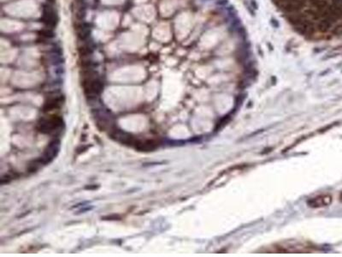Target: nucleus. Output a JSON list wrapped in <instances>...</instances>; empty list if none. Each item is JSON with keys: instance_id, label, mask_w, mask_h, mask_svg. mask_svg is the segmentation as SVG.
Masks as SVG:
<instances>
[{"instance_id": "obj_1", "label": "nucleus", "mask_w": 342, "mask_h": 257, "mask_svg": "<svg viewBox=\"0 0 342 257\" xmlns=\"http://www.w3.org/2000/svg\"><path fill=\"white\" fill-rule=\"evenodd\" d=\"M59 150H60V141L57 139L51 141V142L48 144V146L46 147L42 157L34 160V162L30 164V165L34 170H38L40 165H46V164H49L50 162L52 161L58 154Z\"/></svg>"}, {"instance_id": "obj_2", "label": "nucleus", "mask_w": 342, "mask_h": 257, "mask_svg": "<svg viewBox=\"0 0 342 257\" xmlns=\"http://www.w3.org/2000/svg\"><path fill=\"white\" fill-rule=\"evenodd\" d=\"M64 125L63 119L59 117H51L49 118H43L39 122L38 130L44 134H51L62 128Z\"/></svg>"}, {"instance_id": "obj_3", "label": "nucleus", "mask_w": 342, "mask_h": 257, "mask_svg": "<svg viewBox=\"0 0 342 257\" xmlns=\"http://www.w3.org/2000/svg\"><path fill=\"white\" fill-rule=\"evenodd\" d=\"M111 136L117 142L122 143V144H125V145H132V144H135L136 143V141L134 139V137L131 134L127 133V132H125L123 130H113L112 133L111 134Z\"/></svg>"}, {"instance_id": "obj_4", "label": "nucleus", "mask_w": 342, "mask_h": 257, "mask_svg": "<svg viewBox=\"0 0 342 257\" xmlns=\"http://www.w3.org/2000/svg\"><path fill=\"white\" fill-rule=\"evenodd\" d=\"M57 15L55 14L54 10L50 6H44L43 10V22L47 26L56 25L57 23Z\"/></svg>"}, {"instance_id": "obj_5", "label": "nucleus", "mask_w": 342, "mask_h": 257, "mask_svg": "<svg viewBox=\"0 0 342 257\" xmlns=\"http://www.w3.org/2000/svg\"><path fill=\"white\" fill-rule=\"evenodd\" d=\"M158 147V143L153 140H146L142 142H136L135 148L141 152H150L155 150Z\"/></svg>"}, {"instance_id": "obj_6", "label": "nucleus", "mask_w": 342, "mask_h": 257, "mask_svg": "<svg viewBox=\"0 0 342 257\" xmlns=\"http://www.w3.org/2000/svg\"><path fill=\"white\" fill-rule=\"evenodd\" d=\"M62 98L61 97H56V98H51L48 100L44 105V111H52L54 109H57V108L60 107V105H62Z\"/></svg>"}, {"instance_id": "obj_7", "label": "nucleus", "mask_w": 342, "mask_h": 257, "mask_svg": "<svg viewBox=\"0 0 342 257\" xmlns=\"http://www.w3.org/2000/svg\"><path fill=\"white\" fill-rule=\"evenodd\" d=\"M330 202H331V196L323 195L313 199L310 201V204L312 205V206H323L329 204Z\"/></svg>"}, {"instance_id": "obj_8", "label": "nucleus", "mask_w": 342, "mask_h": 257, "mask_svg": "<svg viewBox=\"0 0 342 257\" xmlns=\"http://www.w3.org/2000/svg\"><path fill=\"white\" fill-rule=\"evenodd\" d=\"M333 23H334V22H333L331 20L329 19V18H326V17H324V18H323V19L319 22V24H318V29L320 30L321 32H323V33L327 32V31H329V30L330 29V28L332 27Z\"/></svg>"}, {"instance_id": "obj_9", "label": "nucleus", "mask_w": 342, "mask_h": 257, "mask_svg": "<svg viewBox=\"0 0 342 257\" xmlns=\"http://www.w3.org/2000/svg\"><path fill=\"white\" fill-rule=\"evenodd\" d=\"M41 35L45 36V37H48V38H51V37H53L54 36L53 33L51 32V30H44V31L41 32Z\"/></svg>"}, {"instance_id": "obj_10", "label": "nucleus", "mask_w": 342, "mask_h": 257, "mask_svg": "<svg viewBox=\"0 0 342 257\" xmlns=\"http://www.w3.org/2000/svg\"><path fill=\"white\" fill-rule=\"evenodd\" d=\"M270 23H271V25H272L274 28H279V26H280L278 21H277L276 19H275V18H271V20H270Z\"/></svg>"}, {"instance_id": "obj_11", "label": "nucleus", "mask_w": 342, "mask_h": 257, "mask_svg": "<svg viewBox=\"0 0 342 257\" xmlns=\"http://www.w3.org/2000/svg\"><path fill=\"white\" fill-rule=\"evenodd\" d=\"M228 2V0H221V1H218L217 2V3L218 4H221V5H222V4H227Z\"/></svg>"}, {"instance_id": "obj_12", "label": "nucleus", "mask_w": 342, "mask_h": 257, "mask_svg": "<svg viewBox=\"0 0 342 257\" xmlns=\"http://www.w3.org/2000/svg\"><path fill=\"white\" fill-rule=\"evenodd\" d=\"M251 3L252 4V8H254V9H256L257 8V4H256V3L254 1V0H251Z\"/></svg>"}, {"instance_id": "obj_13", "label": "nucleus", "mask_w": 342, "mask_h": 257, "mask_svg": "<svg viewBox=\"0 0 342 257\" xmlns=\"http://www.w3.org/2000/svg\"><path fill=\"white\" fill-rule=\"evenodd\" d=\"M341 25H342V24H341Z\"/></svg>"}]
</instances>
